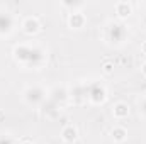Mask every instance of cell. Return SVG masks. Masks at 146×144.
I'll list each match as a JSON object with an SVG mask.
<instances>
[{
  "mask_svg": "<svg viewBox=\"0 0 146 144\" xmlns=\"http://www.w3.org/2000/svg\"><path fill=\"white\" fill-rule=\"evenodd\" d=\"M14 59L24 68H41L44 66L48 54L37 44H17L14 46Z\"/></svg>",
  "mask_w": 146,
  "mask_h": 144,
  "instance_id": "6da1fadb",
  "label": "cell"
},
{
  "mask_svg": "<svg viewBox=\"0 0 146 144\" xmlns=\"http://www.w3.org/2000/svg\"><path fill=\"white\" fill-rule=\"evenodd\" d=\"M127 37V26L121 20H109L106 26H104V39L114 44V46H119L126 41Z\"/></svg>",
  "mask_w": 146,
  "mask_h": 144,
  "instance_id": "7a4b0ae2",
  "label": "cell"
},
{
  "mask_svg": "<svg viewBox=\"0 0 146 144\" xmlns=\"http://www.w3.org/2000/svg\"><path fill=\"white\" fill-rule=\"evenodd\" d=\"M83 87H85V93H87V102H90L94 105H99V104L106 102L107 88L104 87V83H100L97 80H90V81H85Z\"/></svg>",
  "mask_w": 146,
  "mask_h": 144,
  "instance_id": "3957f363",
  "label": "cell"
},
{
  "mask_svg": "<svg viewBox=\"0 0 146 144\" xmlns=\"http://www.w3.org/2000/svg\"><path fill=\"white\" fill-rule=\"evenodd\" d=\"M22 98L27 105L31 107H41L44 104V100L48 98V92L41 87V85H29L24 88L22 92Z\"/></svg>",
  "mask_w": 146,
  "mask_h": 144,
  "instance_id": "277c9868",
  "label": "cell"
},
{
  "mask_svg": "<svg viewBox=\"0 0 146 144\" xmlns=\"http://www.w3.org/2000/svg\"><path fill=\"white\" fill-rule=\"evenodd\" d=\"M48 98H49L51 102H54L56 105L63 107V105L70 100V92H68L66 87H60V85H56L54 88H51V90L48 92Z\"/></svg>",
  "mask_w": 146,
  "mask_h": 144,
  "instance_id": "5b68a950",
  "label": "cell"
},
{
  "mask_svg": "<svg viewBox=\"0 0 146 144\" xmlns=\"http://www.w3.org/2000/svg\"><path fill=\"white\" fill-rule=\"evenodd\" d=\"M15 27V17L7 12V10H0V36H9Z\"/></svg>",
  "mask_w": 146,
  "mask_h": 144,
  "instance_id": "8992f818",
  "label": "cell"
},
{
  "mask_svg": "<svg viewBox=\"0 0 146 144\" xmlns=\"http://www.w3.org/2000/svg\"><path fill=\"white\" fill-rule=\"evenodd\" d=\"M68 92H70V100H72L75 105H82V104L87 102V93H85V87H83V83L75 85L72 90H68Z\"/></svg>",
  "mask_w": 146,
  "mask_h": 144,
  "instance_id": "52a82bcc",
  "label": "cell"
},
{
  "mask_svg": "<svg viewBox=\"0 0 146 144\" xmlns=\"http://www.w3.org/2000/svg\"><path fill=\"white\" fill-rule=\"evenodd\" d=\"M22 31L27 34V36H34L37 34L39 31H41V22H39V19L37 17H26L24 20H22Z\"/></svg>",
  "mask_w": 146,
  "mask_h": 144,
  "instance_id": "ba28073f",
  "label": "cell"
},
{
  "mask_svg": "<svg viewBox=\"0 0 146 144\" xmlns=\"http://www.w3.org/2000/svg\"><path fill=\"white\" fill-rule=\"evenodd\" d=\"M76 137H78V129H76L73 124H66V126L61 129V139H63V143L72 144V143L76 141Z\"/></svg>",
  "mask_w": 146,
  "mask_h": 144,
  "instance_id": "9c48e42d",
  "label": "cell"
},
{
  "mask_svg": "<svg viewBox=\"0 0 146 144\" xmlns=\"http://www.w3.org/2000/svg\"><path fill=\"white\" fill-rule=\"evenodd\" d=\"M85 22H87V17L80 10L78 12H70V15H68V26L72 29H82L85 26Z\"/></svg>",
  "mask_w": 146,
  "mask_h": 144,
  "instance_id": "30bf717a",
  "label": "cell"
},
{
  "mask_svg": "<svg viewBox=\"0 0 146 144\" xmlns=\"http://www.w3.org/2000/svg\"><path fill=\"white\" fill-rule=\"evenodd\" d=\"M41 108H42V114H44L46 117H49V119L58 117V115H60V110H61L60 105H56V104H54V102H51L49 98H46V100H44V104L41 105Z\"/></svg>",
  "mask_w": 146,
  "mask_h": 144,
  "instance_id": "8fae6325",
  "label": "cell"
},
{
  "mask_svg": "<svg viewBox=\"0 0 146 144\" xmlns=\"http://www.w3.org/2000/svg\"><path fill=\"white\" fill-rule=\"evenodd\" d=\"M112 115H114L117 120L126 119V117L129 115V105H127L126 102H117V104H114V107H112Z\"/></svg>",
  "mask_w": 146,
  "mask_h": 144,
  "instance_id": "7c38bea8",
  "label": "cell"
},
{
  "mask_svg": "<svg viewBox=\"0 0 146 144\" xmlns=\"http://www.w3.org/2000/svg\"><path fill=\"white\" fill-rule=\"evenodd\" d=\"M114 9H115V14L119 19H126L133 14V5L129 2H117Z\"/></svg>",
  "mask_w": 146,
  "mask_h": 144,
  "instance_id": "4fadbf2b",
  "label": "cell"
},
{
  "mask_svg": "<svg viewBox=\"0 0 146 144\" xmlns=\"http://www.w3.org/2000/svg\"><path fill=\"white\" fill-rule=\"evenodd\" d=\"M110 136L115 143H124L127 139V129L122 127V126H115L112 131H110Z\"/></svg>",
  "mask_w": 146,
  "mask_h": 144,
  "instance_id": "5bb4252c",
  "label": "cell"
},
{
  "mask_svg": "<svg viewBox=\"0 0 146 144\" xmlns=\"http://www.w3.org/2000/svg\"><path fill=\"white\" fill-rule=\"evenodd\" d=\"M61 5L65 9H72V12H78V9L83 7V2H72V0H63Z\"/></svg>",
  "mask_w": 146,
  "mask_h": 144,
  "instance_id": "9a60e30c",
  "label": "cell"
},
{
  "mask_svg": "<svg viewBox=\"0 0 146 144\" xmlns=\"http://www.w3.org/2000/svg\"><path fill=\"white\" fill-rule=\"evenodd\" d=\"M0 144H19V139H15L10 134H2L0 136Z\"/></svg>",
  "mask_w": 146,
  "mask_h": 144,
  "instance_id": "2e32d148",
  "label": "cell"
},
{
  "mask_svg": "<svg viewBox=\"0 0 146 144\" xmlns=\"http://www.w3.org/2000/svg\"><path fill=\"white\" fill-rule=\"evenodd\" d=\"M102 71L106 73V75H112V73H114V63H112V61H104Z\"/></svg>",
  "mask_w": 146,
  "mask_h": 144,
  "instance_id": "e0dca14e",
  "label": "cell"
},
{
  "mask_svg": "<svg viewBox=\"0 0 146 144\" xmlns=\"http://www.w3.org/2000/svg\"><path fill=\"white\" fill-rule=\"evenodd\" d=\"M139 114L143 115V117H146V95L145 97H141V100H139Z\"/></svg>",
  "mask_w": 146,
  "mask_h": 144,
  "instance_id": "ac0fdd59",
  "label": "cell"
},
{
  "mask_svg": "<svg viewBox=\"0 0 146 144\" xmlns=\"http://www.w3.org/2000/svg\"><path fill=\"white\" fill-rule=\"evenodd\" d=\"M19 144H34V141L31 137H22V139H19Z\"/></svg>",
  "mask_w": 146,
  "mask_h": 144,
  "instance_id": "d6986e66",
  "label": "cell"
},
{
  "mask_svg": "<svg viewBox=\"0 0 146 144\" xmlns=\"http://www.w3.org/2000/svg\"><path fill=\"white\" fill-rule=\"evenodd\" d=\"M139 22H141V26L146 29V10L143 12V15H141V19H139Z\"/></svg>",
  "mask_w": 146,
  "mask_h": 144,
  "instance_id": "ffe728a7",
  "label": "cell"
},
{
  "mask_svg": "<svg viewBox=\"0 0 146 144\" xmlns=\"http://www.w3.org/2000/svg\"><path fill=\"white\" fill-rule=\"evenodd\" d=\"M141 73H143V75L146 76V61L143 63V65H141Z\"/></svg>",
  "mask_w": 146,
  "mask_h": 144,
  "instance_id": "44dd1931",
  "label": "cell"
},
{
  "mask_svg": "<svg viewBox=\"0 0 146 144\" xmlns=\"http://www.w3.org/2000/svg\"><path fill=\"white\" fill-rule=\"evenodd\" d=\"M141 51H143V53L146 54V41L143 42V44H141Z\"/></svg>",
  "mask_w": 146,
  "mask_h": 144,
  "instance_id": "7402d4cb",
  "label": "cell"
},
{
  "mask_svg": "<svg viewBox=\"0 0 146 144\" xmlns=\"http://www.w3.org/2000/svg\"><path fill=\"white\" fill-rule=\"evenodd\" d=\"M0 117H2V112H0Z\"/></svg>",
  "mask_w": 146,
  "mask_h": 144,
  "instance_id": "603a6c76",
  "label": "cell"
}]
</instances>
